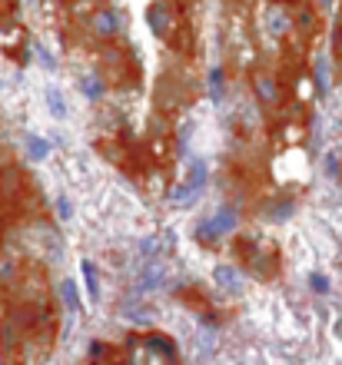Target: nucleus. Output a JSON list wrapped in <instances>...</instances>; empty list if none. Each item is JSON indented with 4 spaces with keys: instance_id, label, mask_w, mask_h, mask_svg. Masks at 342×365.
Here are the masks:
<instances>
[{
    "instance_id": "8",
    "label": "nucleus",
    "mask_w": 342,
    "mask_h": 365,
    "mask_svg": "<svg viewBox=\"0 0 342 365\" xmlns=\"http://www.w3.org/2000/svg\"><path fill=\"white\" fill-rule=\"evenodd\" d=\"M332 90V63H329V53H319L316 57V93L326 96Z\"/></svg>"
},
{
    "instance_id": "1",
    "label": "nucleus",
    "mask_w": 342,
    "mask_h": 365,
    "mask_svg": "<svg viewBox=\"0 0 342 365\" xmlns=\"http://www.w3.org/2000/svg\"><path fill=\"white\" fill-rule=\"evenodd\" d=\"M236 253L250 269H256L259 279H269L276 273V259H269V246H259V239H239Z\"/></svg>"
},
{
    "instance_id": "12",
    "label": "nucleus",
    "mask_w": 342,
    "mask_h": 365,
    "mask_svg": "<svg viewBox=\"0 0 342 365\" xmlns=\"http://www.w3.org/2000/svg\"><path fill=\"white\" fill-rule=\"evenodd\" d=\"M263 213H266L269 223H286L289 216L296 213V203H293V199H276V203H269Z\"/></svg>"
},
{
    "instance_id": "17",
    "label": "nucleus",
    "mask_w": 342,
    "mask_h": 365,
    "mask_svg": "<svg viewBox=\"0 0 342 365\" xmlns=\"http://www.w3.org/2000/svg\"><path fill=\"white\" fill-rule=\"evenodd\" d=\"M60 299H63V305H67V312L74 316L76 309H80V299H76V282L74 279H63L60 282Z\"/></svg>"
},
{
    "instance_id": "19",
    "label": "nucleus",
    "mask_w": 342,
    "mask_h": 365,
    "mask_svg": "<svg viewBox=\"0 0 342 365\" xmlns=\"http://www.w3.org/2000/svg\"><path fill=\"white\" fill-rule=\"evenodd\" d=\"M293 24H296L302 33H313L316 31V10H309V7H299L296 17H293Z\"/></svg>"
},
{
    "instance_id": "14",
    "label": "nucleus",
    "mask_w": 342,
    "mask_h": 365,
    "mask_svg": "<svg viewBox=\"0 0 342 365\" xmlns=\"http://www.w3.org/2000/svg\"><path fill=\"white\" fill-rule=\"evenodd\" d=\"M83 282H87V299L90 303H100V279H97V266L90 262V259H83Z\"/></svg>"
},
{
    "instance_id": "26",
    "label": "nucleus",
    "mask_w": 342,
    "mask_h": 365,
    "mask_svg": "<svg viewBox=\"0 0 342 365\" xmlns=\"http://www.w3.org/2000/svg\"><path fill=\"white\" fill-rule=\"evenodd\" d=\"M153 253H156V239H143V246H140V256L149 259Z\"/></svg>"
},
{
    "instance_id": "3",
    "label": "nucleus",
    "mask_w": 342,
    "mask_h": 365,
    "mask_svg": "<svg viewBox=\"0 0 342 365\" xmlns=\"http://www.w3.org/2000/svg\"><path fill=\"white\" fill-rule=\"evenodd\" d=\"M166 279H170V266L166 262H147L140 275H136V296H147V292H156L166 286Z\"/></svg>"
},
{
    "instance_id": "24",
    "label": "nucleus",
    "mask_w": 342,
    "mask_h": 365,
    "mask_svg": "<svg viewBox=\"0 0 342 365\" xmlns=\"http://www.w3.org/2000/svg\"><path fill=\"white\" fill-rule=\"evenodd\" d=\"M14 275H17L14 262L10 259H0V282H14Z\"/></svg>"
},
{
    "instance_id": "23",
    "label": "nucleus",
    "mask_w": 342,
    "mask_h": 365,
    "mask_svg": "<svg viewBox=\"0 0 342 365\" xmlns=\"http://www.w3.org/2000/svg\"><path fill=\"white\" fill-rule=\"evenodd\" d=\"M57 216L67 223V219H74V206H70V199L67 196H57Z\"/></svg>"
},
{
    "instance_id": "9",
    "label": "nucleus",
    "mask_w": 342,
    "mask_h": 365,
    "mask_svg": "<svg viewBox=\"0 0 342 365\" xmlns=\"http://www.w3.org/2000/svg\"><path fill=\"white\" fill-rule=\"evenodd\" d=\"M206 180H209L206 163H203V160H190V167H186V186H190L193 193H200V189L206 186Z\"/></svg>"
},
{
    "instance_id": "28",
    "label": "nucleus",
    "mask_w": 342,
    "mask_h": 365,
    "mask_svg": "<svg viewBox=\"0 0 342 365\" xmlns=\"http://www.w3.org/2000/svg\"><path fill=\"white\" fill-rule=\"evenodd\" d=\"M332 3H336V0H319V7H323V10H329Z\"/></svg>"
},
{
    "instance_id": "7",
    "label": "nucleus",
    "mask_w": 342,
    "mask_h": 365,
    "mask_svg": "<svg viewBox=\"0 0 342 365\" xmlns=\"http://www.w3.org/2000/svg\"><path fill=\"white\" fill-rule=\"evenodd\" d=\"M147 20H149V31L160 33V37H163V33H170V27H173V24H170V7H166L163 0L149 7V10H147Z\"/></svg>"
},
{
    "instance_id": "16",
    "label": "nucleus",
    "mask_w": 342,
    "mask_h": 365,
    "mask_svg": "<svg viewBox=\"0 0 342 365\" xmlns=\"http://www.w3.org/2000/svg\"><path fill=\"white\" fill-rule=\"evenodd\" d=\"M27 156H30V163H44L47 156H50V146H47V139H44V137H33V133H30V137H27Z\"/></svg>"
},
{
    "instance_id": "6",
    "label": "nucleus",
    "mask_w": 342,
    "mask_h": 365,
    "mask_svg": "<svg viewBox=\"0 0 342 365\" xmlns=\"http://www.w3.org/2000/svg\"><path fill=\"white\" fill-rule=\"evenodd\" d=\"M266 27H269V33H272V37H286L289 31H296L293 17L286 14L283 7H276V3H272V7L266 10Z\"/></svg>"
},
{
    "instance_id": "22",
    "label": "nucleus",
    "mask_w": 342,
    "mask_h": 365,
    "mask_svg": "<svg viewBox=\"0 0 342 365\" xmlns=\"http://www.w3.org/2000/svg\"><path fill=\"white\" fill-rule=\"evenodd\" d=\"M309 289L319 292V296H326V292H329V279L323 273H313V275H309Z\"/></svg>"
},
{
    "instance_id": "18",
    "label": "nucleus",
    "mask_w": 342,
    "mask_h": 365,
    "mask_svg": "<svg viewBox=\"0 0 342 365\" xmlns=\"http://www.w3.org/2000/svg\"><path fill=\"white\" fill-rule=\"evenodd\" d=\"M196 239H200V246H216L220 239H223V236L216 232V226H213L209 219H203V223L196 226Z\"/></svg>"
},
{
    "instance_id": "27",
    "label": "nucleus",
    "mask_w": 342,
    "mask_h": 365,
    "mask_svg": "<svg viewBox=\"0 0 342 365\" xmlns=\"http://www.w3.org/2000/svg\"><path fill=\"white\" fill-rule=\"evenodd\" d=\"M332 46H336V53L342 57V27H339L336 33H332Z\"/></svg>"
},
{
    "instance_id": "10",
    "label": "nucleus",
    "mask_w": 342,
    "mask_h": 365,
    "mask_svg": "<svg viewBox=\"0 0 342 365\" xmlns=\"http://www.w3.org/2000/svg\"><path fill=\"white\" fill-rule=\"evenodd\" d=\"M209 223L216 226V232H220V236H226V232H233V229L239 226V216H236V210H233V206H223L220 213L209 216Z\"/></svg>"
},
{
    "instance_id": "2",
    "label": "nucleus",
    "mask_w": 342,
    "mask_h": 365,
    "mask_svg": "<svg viewBox=\"0 0 342 365\" xmlns=\"http://www.w3.org/2000/svg\"><path fill=\"white\" fill-rule=\"evenodd\" d=\"M90 33L100 37V40L120 37V33H123V17H120L117 7H100V10H93V17H90Z\"/></svg>"
},
{
    "instance_id": "25",
    "label": "nucleus",
    "mask_w": 342,
    "mask_h": 365,
    "mask_svg": "<svg viewBox=\"0 0 342 365\" xmlns=\"http://www.w3.org/2000/svg\"><path fill=\"white\" fill-rule=\"evenodd\" d=\"M326 173L332 176V180H339L342 169H339V156H336V153H329V156H326Z\"/></svg>"
},
{
    "instance_id": "13",
    "label": "nucleus",
    "mask_w": 342,
    "mask_h": 365,
    "mask_svg": "<svg viewBox=\"0 0 342 365\" xmlns=\"http://www.w3.org/2000/svg\"><path fill=\"white\" fill-rule=\"evenodd\" d=\"M76 87H80V93H83V96H87V100H93V103H97V100H104V93H106V83L104 80H100V76H80V83H76Z\"/></svg>"
},
{
    "instance_id": "15",
    "label": "nucleus",
    "mask_w": 342,
    "mask_h": 365,
    "mask_svg": "<svg viewBox=\"0 0 342 365\" xmlns=\"http://www.w3.org/2000/svg\"><path fill=\"white\" fill-rule=\"evenodd\" d=\"M47 110H50V117H57V120H67V100H63V93L57 87H47Z\"/></svg>"
},
{
    "instance_id": "4",
    "label": "nucleus",
    "mask_w": 342,
    "mask_h": 365,
    "mask_svg": "<svg viewBox=\"0 0 342 365\" xmlns=\"http://www.w3.org/2000/svg\"><path fill=\"white\" fill-rule=\"evenodd\" d=\"M253 90L256 96H259V103L263 107H279V83H276V76H269V74H256L253 76Z\"/></svg>"
},
{
    "instance_id": "11",
    "label": "nucleus",
    "mask_w": 342,
    "mask_h": 365,
    "mask_svg": "<svg viewBox=\"0 0 342 365\" xmlns=\"http://www.w3.org/2000/svg\"><path fill=\"white\" fill-rule=\"evenodd\" d=\"M209 100H213L216 107L226 100V70L223 67H213V70H209Z\"/></svg>"
},
{
    "instance_id": "20",
    "label": "nucleus",
    "mask_w": 342,
    "mask_h": 365,
    "mask_svg": "<svg viewBox=\"0 0 342 365\" xmlns=\"http://www.w3.org/2000/svg\"><path fill=\"white\" fill-rule=\"evenodd\" d=\"M147 346H153L156 352H166V355H173V339H170V335L153 332V335L147 339Z\"/></svg>"
},
{
    "instance_id": "21",
    "label": "nucleus",
    "mask_w": 342,
    "mask_h": 365,
    "mask_svg": "<svg viewBox=\"0 0 342 365\" xmlns=\"http://www.w3.org/2000/svg\"><path fill=\"white\" fill-rule=\"evenodd\" d=\"M193 199H196V193L190 189V186H186V182L173 189V203H179V206H186V203H193Z\"/></svg>"
},
{
    "instance_id": "5",
    "label": "nucleus",
    "mask_w": 342,
    "mask_h": 365,
    "mask_svg": "<svg viewBox=\"0 0 342 365\" xmlns=\"http://www.w3.org/2000/svg\"><path fill=\"white\" fill-rule=\"evenodd\" d=\"M213 282H216V289H223L226 296H239V292H243V273H239L236 266H216V269H213Z\"/></svg>"
}]
</instances>
